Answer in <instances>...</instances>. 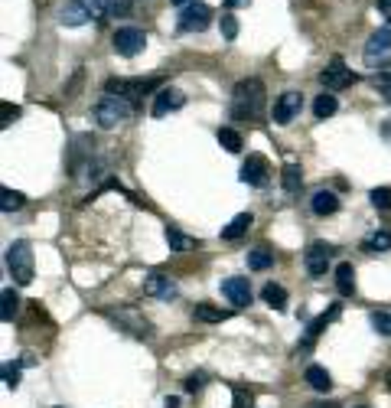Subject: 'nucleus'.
<instances>
[{
    "label": "nucleus",
    "mask_w": 391,
    "mask_h": 408,
    "mask_svg": "<svg viewBox=\"0 0 391 408\" xmlns=\"http://www.w3.org/2000/svg\"><path fill=\"white\" fill-rule=\"evenodd\" d=\"M264 82L261 78H241L231 92V118L235 121H261L264 118Z\"/></svg>",
    "instance_id": "obj_1"
},
{
    "label": "nucleus",
    "mask_w": 391,
    "mask_h": 408,
    "mask_svg": "<svg viewBox=\"0 0 391 408\" xmlns=\"http://www.w3.org/2000/svg\"><path fill=\"white\" fill-rule=\"evenodd\" d=\"M130 115H134V101L124 98V95L105 92L98 98V105H95V121H98V128H105V131H111V128H118V124L130 121Z\"/></svg>",
    "instance_id": "obj_2"
},
{
    "label": "nucleus",
    "mask_w": 391,
    "mask_h": 408,
    "mask_svg": "<svg viewBox=\"0 0 391 408\" xmlns=\"http://www.w3.org/2000/svg\"><path fill=\"white\" fill-rule=\"evenodd\" d=\"M362 62H365V69H372L375 76L388 69L391 66V26L375 30L372 36H368L365 49H362Z\"/></svg>",
    "instance_id": "obj_3"
},
{
    "label": "nucleus",
    "mask_w": 391,
    "mask_h": 408,
    "mask_svg": "<svg viewBox=\"0 0 391 408\" xmlns=\"http://www.w3.org/2000/svg\"><path fill=\"white\" fill-rule=\"evenodd\" d=\"M7 271L20 287H26L33 281V252L30 242H14L7 248Z\"/></svg>",
    "instance_id": "obj_4"
},
{
    "label": "nucleus",
    "mask_w": 391,
    "mask_h": 408,
    "mask_svg": "<svg viewBox=\"0 0 391 408\" xmlns=\"http://www.w3.org/2000/svg\"><path fill=\"white\" fill-rule=\"evenodd\" d=\"M111 46H115L118 56H124V59H134V56L144 53L147 33L140 30V26H121V30H115V36H111Z\"/></svg>",
    "instance_id": "obj_5"
},
{
    "label": "nucleus",
    "mask_w": 391,
    "mask_h": 408,
    "mask_svg": "<svg viewBox=\"0 0 391 408\" xmlns=\"http://www.w3.org/2000/svg\"><path fill=\"white\" fill-rule=\"evenodd\" d=\"M92 16H101L98 0H66L59 7V24L62 26H82Z\"/></svg>",
    "instance_id": "obj_6"
},
{
    "label": "nucleus",
    "mask_w": 391,
    "mask_h": 408,
    "mask_svg": "<svg viewBox=\"0 0 391 408\" xmlns=\"http://www.w3.org/2000/svg\"><path fill=\"white\" fill-rule=\"evenodd\" d=\"M157 85H160V78H108V82H105V92L124 95V98L137 101V98H144L147 92H154Z\"/></svg>",
    "instance_id": "obj_7"
},
{
    "label": "nucleus",
    "mask_w": 391,
    "mask_h": 408,
    "mask_svg": "<svg viewBox=\"0 0 391 408\" xmlns=\"http://www.w3.org/2000/svg\"><path fill=\"white\" fill-rule=\"evenodd\" d=\"M209 24H212V10L206 4H199V0H192L189 7L179 10V20H177L179 33H202Z\"/></svg>",
    "instance_id": "obj_8"
},
{
    "label": "nucleus",
    "mask_w": 391,
    "mask_h": 408,
    "mask_svg": "<svg viewBox=\"0 0 391 408\" xmlns=\"http://www.w3.org/2000/svg\"><path fill=\"white\" fill-rule=\"evenodd\" d=\"M238 180L248 186H268L271 183V163L264 154H248L245 163H241V173Z\"/></svg>",
    "instance_id": "obj_9"
},
{
    "label": "nucleus",
    "mask_w": 391,
    "mask_h": 408,
    "mask_svg": "<svg viewBox=\"0 0 391 408\" xmlns=\"http://www.w3.org/2000/svg\"><path fill=\"white\" fill-rule=\"evenodd\" d=\"M320 82H323V88H326V92H339V88H349V85L355 82V72L345 69V62L336 56V59H333L330 66L320 72Z\"/></svg>",
    "instance_id": "obj_10"
},
{
    "label": "nucleus",
    "mask_w": 391,
    "mask_h": 408,
    "mask_svg": "<svg viewBox=\"0 0 391 408\" xmlns=\"http://www.w3.org/2000/svg\"><path fill=\"white\" fill-rule=\"evenodd\" d=\"M330 262H333V245H326V242H313V245L303 252V265H307L310 277H323L330 271Z\"/></svg>",
    "instance_id": "obj_11"
},
{
    "label": "nucleus",
    "mask_w": 391,
    "mask_h": 408,
    "mask_svg": "<svg viewBox=\"0 0 391 408\" xmlns=\"http://www.w3.org/2000/svg\"><path fill=\"white\" fill-rule=\"evenodd\" d=\"M144 294L147 297H157V300H173L179 294V287H177L173 277L154 271V275H147V281H144Z\"/></svg>",
    "instance_id": "obj_12"
},
{
    "label": "nucleus",
    "mask_w": 391,
    "mask_h": 408,
    "mask_svg": "<svg viewBox=\"0 0 391 408\" xmlns=\"http://www.w3.org/2000/svg\"><path fill=\"white\" fill-rule=\"evenodd\" d=\"M183 105H186V95L179 92V88H160V92L154 95V108H150V115L167 118L170 111H179Z\"/></svg>",
    "instance_id": "obj_13"
},
{
    "label": "nucleus",
    "mask_w": 391,
    "mask_h": 408,
    "mask_svg": "<svg viewBox=\"0 0 391 408\" xmlns=\"http://www.w3.org/2000/svg\"><path fill=\"white\" fill-rule=\"evenodd\" d=\"M300 108H303V95L291 88V92H284L274 101V121L277 124H291L293 118L300 115Z\"/></svg>",
    "instance_id": "obj_14"
},
{
    "label": "nucleus",
    "mask_w": 391,
    "mask_h": 408,
    "mask_svg": "<svg viewBox=\"0 0 391 408\" xmlns=\"http://www.w3.org/2000/svg\"><path fill=\"white\" fill-rule=\"evenodd\" d=\"M222 294L229 297L231 307H248V304H251V285H248V277H225Z\"/></svg>",
    "instance_id": "obj_15"
},
{
    "label": "nucleus",
    "mask_w": 391,
    "mask_h": 408,
    "mask_svg": "<svg viewBox=\"0 0 391 408\" xmlns=\"http://www.w3.org/2000/svg\"><path fill=\"white\" fill-rule=\"evenodd\" d=\"M108 317L118 320V324H121L124 330H130L134 337H150V327H147L144 317H137V310H108Z\"/></svg>",
    "instance_id": "obj_16"
},
{
    "label": "nucleus",
    "mask_w": 391,
    "mask_h": 408,
    "mask_svg": "<svg viewBox=\"0 0 391 408\" xmlns=\"http://www.w3.org/2000/svg\"><path fill=\"white\" fill-rule=\"evenodd\" d=\"M336 317H339V304H333V307L326 310V314H323V317H316V320H310V324H307V340H303V343H300V347H297V353H300V350H310V347H313V340L320 337V333L326 330V324H330V320H336Z\"/></svg>",
    "instance_id": "obj_17"
},
{
    "label": "nucleus",
    "mask_w": 391,
    "mask_h": 408,
    "mask_svg": "<svg viewBox=\"0 0 391 408\" xmlns=\"http://www.w3.org/2000/svg\"><path fill=\"white\" fill-rule=\"evenodd\" d=\"M310 209H313L316 216H333L339 209V196L333 190H316L313 200H310Z\"/></svg>",
    "instance_id": "obj_18"
},
{
    "label": "nucleus",
    "mask_w": 391,
    "mask_h": 408,
    "mask_svg": "<svg viewBox=\"0 0 391 408\" xmlns=\"http://www.w3.org/2000/svg\"><path fill=\"white\" fill-rule=\"evenodd\" d=\"M362 252H368V255L391 252V232H388V229H375V232H368L365 239H362Z\"/></svg>",
    "instance_id": "obj_19"
},
{
    "label": "nucleus",
    "mask_w": 391,
    "mask_h": 408,
    "mask_svg": "<svg viewBox=\"0 0 391 408\" xmlns=\"http://www.w3.org/2000/svg\"><path fill=\"white\" fill-rule=\"evenodd\" d=\"M336 291L343 294V297H353L355 294V268L349 262L336 265Z\"/></svg>",
    "instance_id": "obj_20"
},
{
    "label": "nucleus",
    "mask_w": 391,
    "mask_h": 408,
    "mask_svg": "<svg viewBox=\"0 0 391 408\" xmlns=\"http://www.w3.org/2000/svg\"><path fill=\"white\" fill-rule=\"evenodd\" d=\"M251 223H254V219H251V213H238V216L231 219V223L222 229V239H225V242H238V239H241V235H245L248 229H251Z\"/></svg>",
    "instance_id": "obj_21"
},
{
    "label": "nucleus",
    "mask_w": 391,
    "mask_h": 408,
    "mask_svg": "<svg viewBox=\"0 0 391 408\" xmlns=\"http://www.w3.org/2000/svg\"><path fill=\"white\" fill-rule=\"evenodd\" d=\"M303 379L310 382V389H313V392H330V389H333V376L323 369V366H316V362H313V366H307Z\"/></svg>",
    "instance_id": "obj_22"
},
{
    "label": "nucleus",
    "mask_w": 391,
    "mask_h": 408,
    "mask_svg": "<svg viewBox=\"0 0 391 408\" xmlns=\"http://www.w3.org/2000/svg\"><path fill=\"white\" fill-rule=\"evenodd\" d=\"M281 183H284L287 196H297L300 186H303V170H300V163H287V167L281 170Z\"/></svg>",
    "instance_id": "obj_23"
},
{
    "label": "nucleus",
    "mask_w": 391,
    "mask_h": 408,
    "mask_svg": "<svg viewBox=\"0 0 391 408\" xmlns=\"http://www.w3.org/2000/svg\"><path fill=\"white\" fill-rule=\"evenodd\" d=\"M336 108H339V101H336V95H333V92L316 95V101H313L316 121H326V118H333V115H336Z\"/></svg>",
    "instance_id": "obj_24"
},
{
    "label": "nucleus",
    "mask_w": 391,
    "mask_h": 408,
    "mask_svg": "<svg viewBox=\"0 0 391 408\" xmlns=\"http://www.w3.org/2000/svg\"><path fill=\"white\" fill-rule=\"evenodd\" d=\"M261 300H264L268 307H274V310H284L287 307V291L281 285H274V281H271V285L261 287Z\"/></svg>",
    "instance_id": "obj_25"
},
{
    "label": "nucleus",
    "mask_w": 391,
    "mask_h": 408,
    "mask_svg": "<svg viewBox=\"0 0 391 408\" xmlns=\"http://www.w3.org/2000/svg\"><path fill=\"white\" fill-rule=\"evenodd\" d=\"M167 242H170V252H192V248L199 245L192 235H183V232L173 229V225H167Z\"/></svg>",
    "instance_id": "obj_26"
},
{
    "label": "nucleus",
    "mask_w": 391,
    "mask_h": 408,
    "mask_svg": "<svg viewBox=\"0 0 391 408\" xmlns=\"http://www.w3.org/2000/svg\"><path fill=\"white\" fill-rule=\"evenodd\" d=\"M192 317H196L199 324H222V320H229V310H219V307H212V304H196Z\"/></svg>",
    "instance_id": "obj_27"
},
{
    "label": "nucleus",
    "mask_w": 391,
    "mask_h": 408,
    "mask_svg": "<svg viewBox=\"0 0 391 408\" xmlns=\"http://www.w3.org/2000/svg\"><path fill=\"white\" fill-rule=\"evenodd\" d=\"M271 265H274V252H271V248L258 245L248 252V268L251 271H264V268H271Z\"/></svg>",
    "instance_id": "obj_28"
},
{
    "label": "nucleus",
    "mask_w": 391,
    "mask_h": 408,
    "mask_svg": "<svg viewBox=\"0 0 391 408\" xmlns=\"http://www.w3.org/2000/svg\"><path fill=\"white\" fill-rule=\"evenodd\" d=\"M16 310H20V294L14 291V287H4V307H0V320L4 324H10L16 317Z\"/></svg>",
    "instance_id": "obj_29"
},
{
    "label": "nucleus",
    "mask_w": 391,
    "mask_h": 408,
    "mask_svg": "<svg viewBox=\"0 0 391 408\" xmlns=\"http://www.w3.org/2000/svg\"><path fill=\"white\" fill-rule=\"evenodd\" d=\"M219 144H222L229 154H241L245 141H241V134H238L235 128H219Z\"/></svg>",
    "instance_id": "obj_30"
},
{
    "label": "nucleus",
    "mask_w": 391,
    "mask_h": 408,
    "mask_svg": "<svg viewBox=\"0 0 391 408\" xmlns=\"http://www.w3.org/2000/svg\"><path fill=\"white\" fill-rule=\"evenodd\" d=\"M24 203H26L24 193L10 190V186H4V190H0V209H4V213H16V209H24Z\"/></svg>",
    "instance_id": "obj_31"
},
{
    "label": "nucleus",
    "mask_w": 391,
    "mask_h": 408,
    "mask_svg": "<svg viewBox=\"0 0 391 408\" xmlns=\"http://www.w3.org/2000/svg\"><path fill=\"white\" fill-rule=\"evenodd\" d=\"M101 16H127L130 14V0H98Z\"/></svg>",
    "instance_id": "obj_32"
},
{
    "label": "nucleus",
    "mask_w": 391,
    "mask_h": 408,
    "mask_svg": "<svg viewBox=\"0 0 391 408\" xmlns=\"http://www.w3.org/2000/svg\"><path fill=\"white\" fill-rule=\"evenodd\" d=\"M368 200H372V206H375V209L391 213V186H375V190L368 193Z\"/></svg>",
    "instance_id": "obj_33"
},
{
    "label": "nucleus",
    "mask_w": 391,
    "mask_h": 408,
    "mask_svg": "<svg viewBox=\"0 0 391 408\" xmlns=\"http://www.w3.org/2000/svg\"><path fill=\"white\" fill-rule=\"evenodd\" d=\"M372 327H375L378 337H391V314L375 310V314H372Z\"/></svg>",
    "instance_id": "obj_34"
},
{
    "label": "nucleus",
    "mask_w": 391,
    "mask_h": 408,
    "mask_svg": "<svg viewBox=\"0 0 391 408\" xmlns=\"http://www.w3.org/2000/svg\"><path fill=\"white\" fill-rule=\"evenodd\" d=\"M372 82H375V88L382 92V98H388V101H391V69L378 72V76L372 78Z\"/></svg>",
    "instance_id": "obj_35"
},
{
    "label": "nucleus",
    "mask_w": 391,
    "mask_h": 408,
    "mask_svg": "<svg viewBox=\"0 0 391 408\" xmlns=\"http://www.w3.org/2000/svg\"><path fill=\"white\" fill-rule=\"evenodd\" d=\"M231 408H251V392H245L241 385L231 389Z\"/></svg>",
    "instance_id": "obj_36"
},
{
    "label": "nucleus",
    "mask_w": 391,
    "mask_h": 408,
    "mask_svg": "<svg viewBox=\"0 0 391 408\" xmlns=\"http://www.w3.org/2000/svg\"><path fill=\"white\" fill-rule=\"evenodd\" d=\"M4 385H7V389L20 385V369H16L14 362H4Z\"/></svg>",
    "instance_id": "obj_37"
},
{
    "label": "nucleus",
    "mask_w": 391,
    "mask_h": 408,
    "mask_svg": "<svg viewBox=\"0 0 391 408\" xmlns=\"http://www.w3.org/2000/svg\"><path fill=\"white\" fill-rule=\"evenodd\" d=\"M222 36H225V39H235V36H238V20H235L231 14L222 16Z\"/></svg>",
    "instance_id": "obj_38"
},
{
    "label": "nucleus",
    "mask_w": 391,
    "mask_h": 408,
    "mask_svg": "<svg viewBox=\"0 0 391 408\" xmlns=\"http://www.w3.org/2000/svg\"><path fill=\"white\" fill-rule=\"evenodd\" d=\"M0 115H4L0 128H10V121H14V118H20V108H16V105H7V101H4V105H0Z\"/></svg>",
    "instance_id": "obj_39"
},
{
    "label": "nucleus",
    "mask_w": 391,
    "mask_h": 408,
    "mask_svg": "<svg viewBox=\"0 0 391 408\" xmlns=\"http://www.w3.org/2000/svg\"><path fill=\"white\" fill-rule=\"evenodd\" d=\"M202 385H206V376H202V372H196V376H189V379H186V382H183V389H186V392H192V395H196V392H199V389H202Z\"/></svg>",
    "instance_id": "obj_40"
},
{
    "label": "nucleus",
    "mask_w": 391,
    "mask_h": 408,
    "mask_svg": "<svg viewBox=\"0 0 391 408\" xmlns=\"http://www.w3.org/2000/svg\"><path fill=\"white\" fill-rule=\"evenodd\" d=\"M378 10H382V14H385V20H388V24H391V0H378Z\"/></svg>",
    "instance_id": "obj_41"
},
{
    "label": "nucleus",
    "mask_w": 391,
    "mask_h": 408,
    "mask_svg": "<svg viewBox=\"0 0 391 408\" xmlns=\"http://www.w3.org/2000/svg\"><path fill=\"white\" fill-rule=\"evenodd\" d=\"M163 408H179V399L177 395H167V399H163Z\"/></svg>",
    "instance_id": "obj_42"
},
{
    "label": "nucleus",
    "mask_w": 391,
    "mask_h": 408,
    "mask_svg": "<svg viewBox=\"0 0 391 408\" xmlns=\"http://www.w3.org/2000/svg\"><path fill=\"white\" fill-rule=\"evenodd\" d=\"M382 138H385V141H388V144H391V118H388V121L382 124Z\"/></svg>",
    "instance_id": "obj_43"
},
{
    "label": "nucleus",
    "mask_w": 391,
    "mask_h": 408,
    "mask_svg": "<svg viewBox=\"0 0 391 408\" xmlns=\"http://www.w3.org/2000/svg\"><path fill=\"white\" fill-rule=\"evenodd\" d=\"M248 0H225V10H231V7H245Z\"/></svg>",
    "instance_id": "obj_44"
},
{
    "label": "nucleus",
    "mask_w": 391,
    "mask_h": 408,
    "mask_svg": "<svg viewBox=\"0 0 391 408\" xmlns=\"http://www.w3.org/2000/svg\"><path fill=\"white\" fill-rule=\"evenodd\" d=\"M170 4H177V7H189L192 0H170Z\"/></svg>",
    "instance_id": "obj_45"
},
{
    "label": "nucleus",
    "mask_w": 391,
    "mask_h": 408,
    "mask_svg": "<svg viewBox=\"0 0 391 408\" xmlns=\"http://www.w3.org/2000/svg\"><path fill=\"white\" fill-rule=\"evenodd\" d=\"M310 408H339V405H310Z\"/></svg>",
    "instance_id": "obj_46"
},
{
    "label": "nucleus",
    "mask_w": 391,
    "mask_h": 408,
    "mask_svg": "<svg viewBox=\"0 0 391 408\" xmlns=\"http://www.w3.org/2000/svg\"><path fill=\"white\" fill-rule=\"evenodd\" d=\"M355 408H368V405H355Z\"/></svg>",
    "instance_id": "obj_47"
}]
</instances>
